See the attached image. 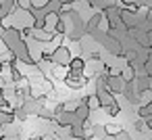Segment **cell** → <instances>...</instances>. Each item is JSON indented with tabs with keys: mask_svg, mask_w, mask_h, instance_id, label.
I'll return each instance as SVG.
<instances>
[{
	"mask_svg": "<svg viewBox=\"0 0 152 140\" xmlns=\"http://www.w3.org/2000/svg\"><path fill=\"white\" fill-rule=\"evenodd\" d=\"M0 11H2V2H0Z\"/></svg>",
	"mask_w": 152,
	"mask_h": 140,
	"instance_id": "277c9868",
	"label": "cell"
},
{
	"mask_svg": "<svg viewBox=\"0 0 152 140\" xmlns=\"http://www.w3.org/2000/svg\"><path fill=\"white\" fill-rule=\"evenodd\" d=\"M83 102H88L86 107H88L90 111H94V109H100V102H98V98H96V94H92V96H88V98H83Z\"/></svg>",
	"mask_w": 152,
	"mask_h": 140,
	"instance_id": "6da1fadb",
	"label": "cell"
},
{
	"mask_svg": "<svg viewBox=\"0 0 152 140\" xmlns=\"http://www.w3.org/2000/svg\"><path fill=\"white\" fill-rule=\"evenodd\" d=\"M31 140H40V138H31Z\"/></svg>",
	"mask_w": 152,
	"mask_h": 140,
	"instance_id": "5b68a950",
	"label": "cell"
},
{
	"mask_svg": "<svg viewBox=\"0 0 152 140\" xmlns=\"http://www.w3.org/2000/svg\"><path fill=\"white\" fill-rule=\"evenodd\" d=\"M115 136H117L115 140H133V138H131V136H129L127 132H121V130H119V132H117Z\"/></svg>",
	"mask_w": 152,
	"mask_h": 140,
	"instance_id": "7a4b0ae2",
	"label": "cell"
},
{
	"mask_svg": "<svg viewBox=\"0 0 152 140\" xmlns=\"http://www.w3.org/2000/svg\"><path fill=\"white\" fill-rule=\"evenodd\" d=\"M102 130H104V134H117V132H119V125H113V123H110V125H106V127H102Z\"/></svg>",
	"mask_w": 152,
	"mask_h": 140,
	"instance_id": "3957f363",
	"label": "cell"
}]
</instances>
